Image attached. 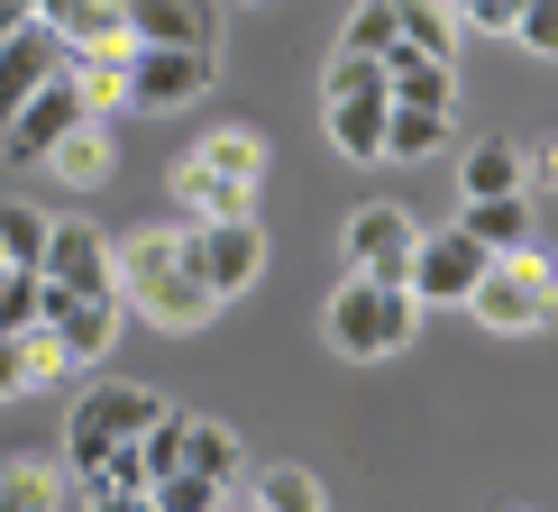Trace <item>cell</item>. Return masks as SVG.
<instances>
[{
  "instance_id": "ba28073f",
  "label": "cell",
  "mask_w": 558,
  "mask_h": 512,
  "mask_svg": "<svg viewBox=\"0 0 558 512\" xmlns=\"http://www.w3.org/2000/svg\"><path fill=\"white\" fill-rule=\"evenodd\" d=\"M339 247H348V266H357L366 284H403L412 247H422V220H412L403 202H366V211H348Z\"/></svg>"
},
{
  "instance_id": "83f0119b",
  "label": "cell",
  "mask_w": 558,
  "mask_h": 512,
  "mask_svg": "<svg viewBox=\"0 0 558 512\" xmlns=\"http://www.w3.org/2000/svg\"><path fill=\"white\" fill-rule=\"evenodd\" d=\"M37 256H46V211L0 202V266H28V275H37Z\"/></svg>"
},
{
  "instance_id": "9c48e42d",
  "label": "cell",
  "mask_w": 558,
  "mask_h": 512,
  "mask_svg": "<svg viewBox=\"0 0 558 512\" xmlns=\"http://www.w3.org/2000/svg\"><path fill=\"white\" fill-rule=\"evenodd\" d=\"M220 83V56H183V46H129V110H183Z\"/></svg>"
},
{
  "instance_id": "4316f807",
  "label": "cell",
  "mask_w": 558,
  "mask_h": 512,
  "mask_svg": "<svg viewBox=\"0 0 558 512\" xmlns=\"http://www.w3.org/2000/svg\"><path fill=\"white\" fill-rule=\"evenodd\" d=\"M37 312H46V275H28V266H0V339L37 330Z\"/></svg>"
},
{
  "instance_id": "2e32d148",
  "label": "cell",
  "mask_w": 558,
  "mask_h": 512,
  "mask_svg": "<svg viewBox=\"0 0 558 512\" xmlns=\"http://www.w3.org/2000/svg\"><path fill=\"white\" fill-rule=\"evenodd\" d=\"M449 229H458V239H476L485 256H541V211H531V193H513V202H468Z\"/></svg>"
},
{
  "instance_id": "6da1fadb",
  "label": "cell",
  "mask_w": 558,
  "mask_h": 512,
  "mask_svg": "<svg viewBox=\"0 0 558 512\" xmlns=\"http://www.w3.org/2000/svg\"><path fill=\"white\" fill-rule=\"evenodd\" d=\"M110 302L156 320V330H174V339L211 330V312H220L193 284V266H183V229H129V239H110Z\"/></svg>"
},
{
  "instance_id": "8fae6325",
  "label": "cell",
  "mask_w": 558,
  "mask_h": 512,
  "mask_svg": "<svg viewBox=\"0 0 558 512\" xmlns=\"http://www.w3.org/2000/svg\"><path fill=\"white\" fill-rule=\"evenodd\" d=\"M56 74H64V37L46 28V19H19V28L0 37V129H10Z\"/></svg>"
},
{
  "instance_id": "f35d334b",
  "label": "cell",
  "mask_w": 558,
  "mask_h": 512,
  "mask_svg": "<svg viewBox=\"0 0 558 512\" xmlns=\"http://www.w3.org/2000/svg\"><path fill=\"white\" fill-rule=\"evenodd\" d=\"M0 37H10V28H0Z\"/></svg>"
},
{
  "instance_id": "44dd1931",
  "label": "cell",
  "mask_w": 558,
  "mask_h": 512,
  "mask_svg": "<svg viewBox=\"0 0 558 512\" xmlns=\"http://www.w3.org/2000/svg\"><path fill=\"white\" fill-rule=\"evenodd\" d=\"M0 512H64L56 458H0Z\"/></svg>"
},
{
  "instance_id": "8992f818",
  "label": "cell",
  "mask_w": 558,
  "mask_h": 512,
  "mask_svg": "<svg viewBox=\"0 0 558 512\" xmlns=\"http://www.w3.org/2000/svg\"><path fill=\"white\" fill-rule=\"evenodd\" d=\"M183 266H193V284L211 302H239L266 275V229L257 220H202V229H183Z\"/></svg>"
},
{
  "instance_id": "277c9868",
  "label": "cell",
  "mask_w": 558,
  "mask_h": 512,
  "mask_svg": "<svg viewBox=\"0 0 558 512\" xmlns=\"http://www.w3.org/2000/svg\"><path fill=\"white\" fill-rule=\"evenodd\" d=\"M320 330H330L339 357L376 366V357H403L412 330H422V312H412L403 284H366V275H348V284L330 293V312H320Z\"/></svg>"
},
{
  "instance_id": "1f68e13d",
  "label": "cell",
  "mask_w": 558,
  "mask_h": 512,
  "mask_svg": "<svg viewBox=\"0 0 558 512\" xmlns=\"http://www.w3.org/2000/svg\"><path fill=\"white\" fill-rule=\"evenodd\" d=\"M19 376H28V393H37V385H64L74 366H64V348L46 330H19Z\"/></svg>"
},
{
  "instance_id": "5bb4252c",
  "label": "cell",
  "mask_w": 558,
  "mask_h": 512,
  "mask_svg": "<svg viewBox=\"0 0 558 512\" xmlns=\"http://www.w3.org/2000/svg\"><path fill=\"white\" fill-rule=\"evenodd\" d=\"M74 129H83V101H74V83L56 74L10 129H0V156H10V166H46V147H56V137H74Z\"/></svg>"
},
{
  "instance_id": "603a6c76",
  "label": "cell",
  "mask_w": 558,
  "mask_h": 512,
  "mask_svg": "<svg viewBox=\"0 0 558 512\" xmlns=\"http://www.w3.org/2000/svg\"><path fill=\"white\" fill-rule=\"evenodd\" d=\"M393 37H403L412 56H430V64H458V28H449L439 0H393Z\"/></svg>"
},
{
  "instance_id": "f1b7e54d",
  "label": "cell",
  "mask_w": 558,
  "mask_h": 512,
  "mask_svg": "<svg viewBox=\"0 0 558 512\" xmlns=\"http://www.w3.org/2000/svg\"><path fill=\"white\" fill-rule=\"evenodd\" d=\"M183 430H193V412H174V403H166V412H156V430L137 439V467H147V485L183 467Z\"/></svg>"
},
{
  "instance_id": "e575fe53",
  "label": "cell",
  "mask_w": 558,
  "mask_h": 512,
  "mask_svg": "<svg viewBox=\"0 0 558 512\" xmlns=\"http://www.w3.org/2000/svg\"><path fill=\"white\" fill-rule=\"evenodd\" d=\"M10 393H28V376H19V339H0V403Z\"/></svg>"
},
{
  "instance_id": "52a82bcc",
  "label": "cell",
  "mask_w": 558,
  "mask_h": 512,
  "mask_svg": "<svg viewBox=\"0 0 558 512\" xmlns=\"http://www.w3.org/2000/svg\"><path fill=\"white\" fill-rule=\"evenodd\" d=\"M495 266L476 239H458V229H422V247H412V266H403V293H412V312H468V293H476V275Z\"/></svg>"
},
{
  "instance_id": "4dcf8cb0",
  "label": "cell",
  "mask_w": 558,
  "mask_h": 512,
  "mask_svg": "<svg viewBox=\"0 0 558 512\" xmlns=\"http://www.w3.org/2000/svg\"><path fill=\"white\" fill-rule=\"evenodd\" d=\"M439 10H449L458 37H513V10H522V0H439Z\"/></svg>"
},
{
  "instance_id": "ffe728a7",
  "label": "cell",
  "mask_w": 558,
  "mask_h": 512,
  "mask_svg": "<svg viewBox=\"0 0 558 512\" xmlns=\"http://www.w3.org/2000/svg\"><path fill=\"white\" fill-rule=\"evenodd\" d=\"M320 120H330V147L339 156H376V137H385V92H330V101H320Z\"/></svg>"
},
{
  "instance_id": "7402d4cb",
  "label": "cell",
  "mask_w": 558,
  "mask_h": 512,
  "mask_svg": "<svg viewBox=\"0 0 558 512\" xmlns=\"http://www.w3.org/2000/svg\"><path fill=\"white\" fill-rule=\"evenodd\" d=\"M439 147H449V120H430V110H393V101H385V137H376V156H393V166H430Z\"/></svg>"
},
{
  "instance_id": "9a60e30c",
  "label": "cell",
  "mask_w": 558,
  "mask_h": 512,
  "mask_svg": "<svg viewBox=\"0 0 558 512\" xmlns=\"http://www.w3.org/2000/svg\"><path fill=\"white\" fill-rule=\"evenodd\" d=\"M541 183V147H522V137H476L468 166H458V193L468 202H513Z\"/></svg>"
},
{
  "instance_id": "836d02e7",
  "label": "cell",
  "mask_w": 558,
  "mask_h": 512,
  "mask_svg": "<svg viewBox=\"0 0 558 512\" xmlns=\"http://www.w3.org/2000/svg\"><path fill=\"white\" fill-rule=\"evenodd\" d=\"M330 92H385V74L366 56H330V64H320V101H330Z\"/></svg>"
},
{
  "instance_id": "ac0fdd59",
  "label": "cell",
  "mask_w": 558,
  "mask_h": 512,
  "mask_svg": "<svg viewBox=\"0 0 558 512\" xmlns=\"http://www.w3.org/2000/svg\"><path fill=\"white\" fill-rule=\"evenodd\" d=\"M37 19L64 37V56H101V46H129L120 0H37Z\"/></svg>"
},
{
  "instance_id": "d6a6232c",
  "label": "cell",
  "mask_w": 558,
  "mask_h": 512,
  "mask_svg": "<svg viewBox=\"0 0 558 512\" xmlns=\"http://www.w3.org/2000/svg\"><path fill=\"white\" fill-rule=\"evenodd\" d=\"M513 37H522V56H558V0H522V10H513Z\"/></svg>"
},
{
  "instance_id": "5b68a950",
  "label": "cell",
  "mask_w": 558,
  "mask_h": 512,
  "mask_svg": "<svg viewBox=\"0 0 558 512\" xmlns=\"http://www.w3.org/2000/svg\"><path fill=\"white\" fill-rule=\"evenodd\" d=\"M549 256H495V266L476 275V293H468V312L485 320L495 339H531V330H549Z\"/></svg>"
},
{
  "instance_id": "484cf974",
  "label": "cell",
  "mask_w": 558,
  "mask_h": 512,
  "mask_svg": "<svg viewBox=\"0 0 558 512\" xmlns=\"http://www.w3.org/2000/svg\"><path fill=\"white\" fill-rule=\"evenodd\" d=\"M247 503H257V512H330V495H320V476H312V467H266Z\"/></svg>"
},
{
  "instance_id": "3957f363",
  "label": "cell",
  "mask_w": 558,
  "mask_h": 512,
  "mask_svg": "<svg viewBox=\"0 0 558 512\" xmlns=\"http://www.w3.org/2000/svg\"><path fill=\"white\" fill-rule=\"evenodd\" d=\"M156 412H166V393L156 385H120V376H101V385H83L74 393V422H64V467H101L110 449H137V439L156 430Z\"/></svg>"
},
{
  "instance_id": "d590c367",
  "label": "cell",
  "mask_w": 558,
  "mask_h": 512,
  "mask_svg": "<svg viewBox=\"0 0 558 512\" xmlns=\"http://www.w3.org/2000/svg\"><path fill=\"white\" fill-rule=\"evenodd\" d=\"M83 512H156L147 495H101V503H83Z\"/></svg>"
},
{
  "instance_id": "7a4b0ae2",
  "label": "cell",
  "mask_w": 558,
  "mask_h": 512,
  "mask_svg": "<svg viewBox=\"0 0 558 512\" xmlns=\"http://www.w3.org/2000/svg\"><path fill=\"white\" fill-rule=\"evenodd\" d=\"M257 183H266V129L247 120H220L183 147L174 166V202H183V229L202 220H257Z\"/></svg>"
},
{
  "instance_id": "cb8c5ba5",
  "label": "cell",
  "mask_w": 558,
  "mask_h": 512,
  "mask_svg": "<svg viewBox=\"0 0 558 512\" xmlns=\"http://www.w3.org/2000/svg\"><path fill=\"white\" fill-rule=\"evenodd\" d=\"M183 476L229 485V476H239V430H220V422H202V412H193V430H183Z\"/></svg>"
},
{
  "instance_id": "30bf717a",
  "label": "cell",
  "mask_w": 558,
  "mask_h": 512,
  "mask_svg": "<svg viewBox=\"0 0 558 512\" xmlns=\"http://www.w3.org/2000/svg\"><path fill=\"white\" fill-rule=\"evenodd\" d=\"M37 330L64 348V366H101L110 348H120V302L110 293H46V312H37Z\"/></svg>"
},
{
  "instance_id": "8d00e7d4",
  "label": "cell",
  "mask_w": 558,
  "mask_h": 512,
  "mask_svg": "<svg viewBox=\"0 0 558 512\" xmlns=\"http://www.w3.org/2000/svg\"><path fill=\"white\" fill-rule=\"evenodd\" d=\"M19 19H37V0H0V28H19Z\"/></svg>"
},
{
  "instance_id": "e0dca14e",
  "label": "cell",
  "mask_w": 558,
  "mask_h": 512,
  "mask_svg": "<svg viewBox=\"0 0 558 512\" xmlns=\"http://www.w3.org/2000/svg\"><path fill=\"white\" fill-rule=\"evenodd\" d=\"M376 74H385V101L393 110H430V120L458 110V64H430V56H412V46H393Z\"/></svg>"
},
{
  "instance_id": "4fadbf2b",
  "label": "cell",
  "mask_w": 558,
  "mask_h": 512,
  "mask_svg": "<svg viewBox=\"0 0 558 512\" xmlns=\"http://www.w3.org/2000/svg\"><path fill=\"white\" fill-rule=\"evenodd\" d=\"M46 293H110V239L92 220H46Z\"/></svg>"
},
{
  "instance_id": "f546056e",
  "label": "cell",
  "mask_w": 558,
  "mask_h": 512,
  "mask_svg": "<svg viewBox=\"0 0 558 512\" xmlns=\"http://www.w3.org/2000/svg\"><path fill=\"white\" fill-rule=\"evenodd\" d=\"M147 503H156V512H220V503H229V485L183 476V467H174V476H156V485H147Z\"/></svg>"
},
{
  "instance_id": "d6986e66",
  "label": "cell",
  "mask_w": 558,
  "mask_h": 512,
  "mask_svg": "<svg viewBox=\"0 0 558 512\" xmlns=\"http://www.w3.org/2000/svg\"><path fill=\"white\" fill-rule=\"evenodd\" d=\"M110 166H120V147H110V129H101V120H83L74 137H56V147H46V174H56L64 193H92Z\"/></svg>"
},
{
  "instance_id": "74e56055",
  "label": "cell",
  "mask_w": 558,
  "mask_h": 512,
  "mask_svg": "<svg viewBox=\"0 0 558 512\" xmlns=\"http://www.w3.org/2000/svg\"><path fill=\"white\" fill-rule=\"evenodd\" d=\"M220 512H257V503H220Z\"/></svg>"
},
{
  "instance_id": "d4e9b609",
  "label": "cell",
  "mask_w": 558,
  "mask_h": 512,
  "mask_svg": "<svg viewBox=\"0 0 558 512\" xmlns=\"http://www.w3.org/2000/svg\"><path fill=\"white\" fill-rule=\"evenodd\" d=\"M393 0H357V10H348V28H339V56H366V64H385L393 56Z\"/></svg>"
},
{
  "instance_id": "7c38bea8",
  "label": "cell",
  "mask_w": 558,
  "mask_h": 512,
  "mask_svg": "<svg viewBox=\"0 0 558 512\" xmlns=\"http://www.w3.org/2000/svg\"><path fill=\"white\" fill-rule=\"evenodd\" d=\"M129 46H183V56H211L220 46V0H120Z\"/></svg>"
}]
</instances>
